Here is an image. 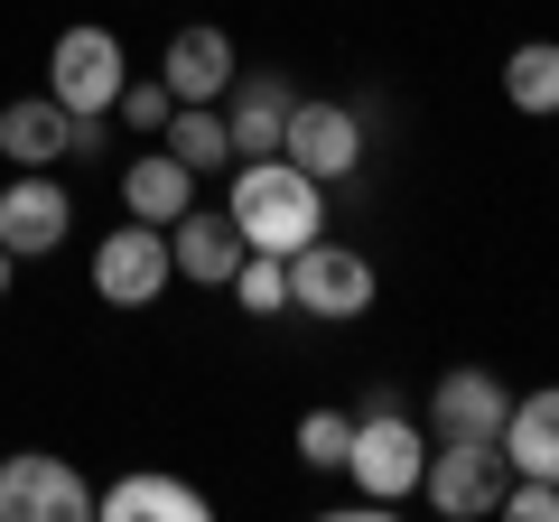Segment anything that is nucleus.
<instances>
[{"mask_svg":"<svg viewBox=\"0 0 559 522\" xmlns=\"http://www.w3.org/2000/svg\"><path fill=\"white\" fill-rule=\"evenodd\" d=\"M289 103H299L289 75H234L224 84L215 112H224V131H234V159H271L280 131H289Z\"/></svg>","mask_w":559,"mask_h":522,"instance_id":"nucleus-13","label":"nucleus"},{"mask_svg":"<svg viewBox=\"0 0 559 522\" xmlns=\"http://www.w3.org/2000/svg\"><path fill=\"white\" fill-rule=\"evenodd\" d=\"M0 159H10V168H57L66 159V103L57 94L0 103Z\"/></svg>","mask_w":559,"mask_h":522,"instance_id":"nucleus-15","label":"nucleus"},{"mask_svg":"<svg viewBox=\"0 0 559 522\" xmlns=\"http://www.w3.org/2000/svg\"><path fill=\"white\" fill-rule=\"evenodd\" d=\"M495 513H513V522H559V485H550V476H513Z\"/></svg>","mask_w":559,"mask_h":522,"instance_id":"nucleus-23","label":"nucleus"},{"mask_svg":"<svg viewBox=\"0 0 559 522\" xmlns=\"http://www.w3.org/2000/svg\"><path fill=\"white\" fill-rule=\"evenodd\" d=\"M503 103L532 112V121L559 112V38H522L513 57H503Z\"/></svg>","mask_w":559,"mask_h":522,"instance_id":"nucleus-18","label":"nucleus"},{"mask_svg":"<svg viewBox=\"0 0 559 522\" xmlns=\"http://www.w3.org/2000/svg\"><path fill=\"white\" fill-rule=\"evenodd\" d=\"M234 234H242V252H299V242H318L326 234V187L308 178L299 159H234Z\"/></svg>","mask_w":559,"mask_h":522,"instance_id":"nucleus-1","label":"nucleus"},{"mask_svg":"<svg viewBox=\"0 0 559 522\" xmlns=\"http://www.w3.org/2000/svg\"><path fill=\"white\" fill-rule=\"evenodd\" d=\"M94 513L103 522H205L215 503L197 485H178V476H121L112 495H94Z\"/></svg>","mask_w":559,"mask_h":522,"instance_id":"nucleus-17","label":"nucleus"},{"mask_svg":"<svg viewBox=\"0 0 559 522\" xmlns=\"http://www.w3.org/2000/svg\"><path fill=\"white\" fill-rule=\"evenodd\" d=\"M345 448H355V411H308L299 420V458L318 476H345Z\"/></svg>","mask_w":559,"mask_h":522,"instance_id":"nucleus-21","label":"nucleus"},{"mask_svg":"<svg viewBox=\"0 0 559 522\" xmlns=\"http://www.w3.org/2000/svg\"><path fill=\"white\" fill-rule=\"evenodd\" d=\"M234 261H242V234H234L224 205H187V215L168 224V271H178V281L224 289V281H234Z\"/></svg>","mask_w":559,"mask_h":522,"instance_id":"nucleus-12","label":"nucleus"},{"mask_svg":"<svg viewBox=\"0 0 559 522\" xmlns=\"http://www.w3.org/2000/svg\"><path fill=\"white\" fill-rule=\"evenodd\" d=\"M419 466H429V429L411 420V411L392 402V382H382L373 402L355 411V448H345V476L364 485V503L373 513H392V503L419 495Z\"/></svg>","mask_w":559,"mask_h":522,"instance_id":"nucleus-2","label":"nucleus"},{"mask_svg":"<svg viewBox=\"0 0 559 522\" xmlns=\"http://www.w3.org/2000/svg\"><path fill=\"white\" fill-rule=\"evenodd\" d=\"M84 513H94V485L66 458H47V448L0 458V522H84Z\"/></svg>","mask_w":559,"mask_h":522,"instance_id":"nucleus-5","label":"nucleus"},{"mask_svg":"<svg viewBox=\"0 0 559 522\" xmlns=\"http://www.w3.org/2000/svg\"><path fill=\"white\" fill-rule=\"evenodd\" d=\"M168 112H178V94H168V75H150V84H121V103H112V121H131V131H150V141L168 131Z\"/></svg>","mask_w":559,"mask_h":522,"instance_id":"nucleus-22","label":"nucleus"},{"mask_svg":"<svg viewBox=\"0 0 559 522\" xmlns=\"http://www.w3.org/2000/svg\"><path fill=\"white\" fill-rule=\"evenodd\" d=\"M121 84H131V57H121L112 28H66L57 57H47V94H57L66 112H112Z\"/></svg>","mask_w":559,"mask_h":522,"instance_id":"nucleus-6","label":"nucleus"},{"mask_svg":"<svg viewBox=\"0 0 559 522\" xmlns=\"http://www.w3.org/2000/svg\"><path fill=\"white\" fill-rule=\"evenodd\" d=\"M289 308H308V318H326V327H345V318H364L373 308V261L355 252V242H299L289 252Z\"/></svg>","mask_w":559,"mask_h":522,"instance_id":"nucleus-4","label":"nucleus"},{"mask_svg":"<svg viewBox=\"0 0 559 522\" xmlns=\"http://www.w3.org/2000/svg\"><path fill=\"white\" fill-rule=\"evenodd\" d=\"M503 485H513L503 439H429V466H419V495H429V513L476 522V513H495V503H503Z\"/></svg>","mask_w":559,"mask_h":522,"instance_id":"nucleus-3","label":"nucleus"},{"mask_svg":"<svg viewBox=\"0 0 559 522\" xmlns=\"http://www.w3.org/2000/svg\"><path fill=\"white\" fill-rule=\"evenodd\" d=\"M121 205H131L140 224H178L187 205H197V168H187V159H168V141H159L150 159H131V168H121Z\"/></svg>","mask_w":559,"mask_h":522,"instance_id":"nucleus-16","label":"nucleus"},{"mask_svg":"<svg viewBox=\"0 0 559 522\" xmlns=\"http://www.w3.org/2000/svg\"><path fill=\"white\" fill-rule=\"evenodd\" d=\"M10 271H20V252H10V242H0V299H10Z\"/></svg>","mask_w":559,"mask_h":522,"instance_id":"nucleus-24","label":"nucleus"},{"mask_svg":"<svg viewBox=\"0 0 559 522\" xmlns=\"http://www.w3.org/2000/svg\"><path fill=\"white\" fill-rule=\"evenodd\" d=\"M66 234H75V197L47 168H10V187H0V242L20 261H47Z\"/></svg>","mask_w":559,"mask_h":522,"instance_id":"nucleus-9","label":"nucleus"},{"mask_svg":"<svg viewBox=\"0 0 559 522\" xmlns=\"http://www.w3.org/2000/svg\"><path fill=\"white\" fill-rule=\"evenodd\" d=\"M503 466H513V476H550V485H559V382L513 392V411H503Z\"/></svg>","mask_w":559,"mask_h":522,"instance_id":"nucleus-14","label":"nucleus"},{"mask_svg":"<svg viewBox=\"0 0 559 522\" xmlns=\"http://www.w3.org/2000/svg\"><path fill=\"white\" fill-rule=\"evenodd\" d=\"M159 75H168L178 103H224V84H234L242 66H234V38H224L215 20H187L178 38L159 47Z\"/></svg>","mask_w":559,"mask_h":522,"instance_id":"nucleus-11","label":"nucleus"},{"mask_svg":"<svg viewBox=\"0 0 559 522\" xmlns=\"http://www.w3.org/2000/svg\"><path fill=\"white\" fill-rule=\"evenodd\" d=\"M224 289L242 299V318H280V308H289V261H280V252H242Z\"/></svg>","mask_w":559,"mask_h":522,"instance_id":"nucleus-20","label":"nucleus"},{"mask_svg":"<svg viewBox=\"0 0 559 522\" xmlns=\"http://www.w3.org/2000/svg\"><path fill=\"white\" fill-rule=\"evenodd\" d=\"M159 141H168V159H187L197 178H215V168H234V131H224V112H215V103H178Z\"/></svg>","mask_w":559,"mask_h":522,"instance_id":"nucleus-19","label":"nucleus"},{"mask_svg":"<svg viewBox=\"0 0 559 522\" xmlns=\"http://www.w3.org/2000/svg\"><path fill=\"white\" fill-rule=\"evenodd\" d=\"M168 289V224H121L94 242V299L103 308H150Z\"/></svg>","mask_w":559,"mask_h":522,"instance_id":"nucleus-7","label":"nucleus"},{"mask_svg":"<svg viewBox=\"0 0 559 522\" xmlns=\"http://www.w3.org/2000/svg\"><path fill=\"white\" fill-rule=\"evenodd\" d=\"M280 159H299L318 187H336L345 168L364 159V121H355V103L299 94V103H289V131H280Z\"/></svg>","mask_w":559,"mask_h":522,"instance_id":"nucleus-8","label":"nucleus"},{"mask_svg":"<svg viewBox=\"0 0 559 522\" xmlns=\"http://www.w3.org/2000/svg\"><path fill=\"white\" fill-rule=\"evenodd\" d=\"M503 411H513V392L485 364H457V373L429 382V429L439 439H503Z\"/></svg>","mask_w":559,"mask_h":522,"instance_id":"nucleus-10","label":"nucleus"}]
</instances>
